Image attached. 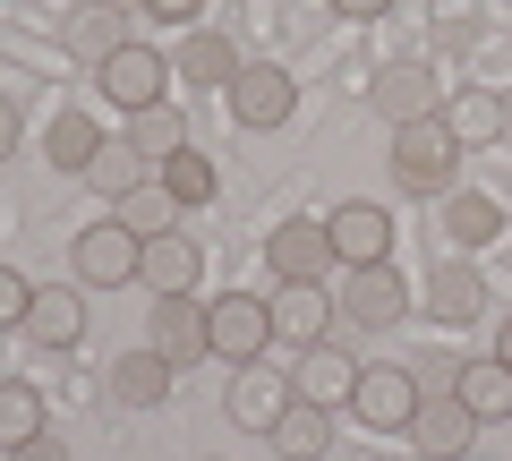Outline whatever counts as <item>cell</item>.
<instances>
[{
    "label": "cell",
    "instance_id": "cell-23",
    "mask_svg": "<svg viewBox=\"0 0 512 461\" xmlns=\"http://www.w3.org/2000/svg\"><path fill=\"white\" fill-rule=\"evenodd\" d=\"M94 154H103V129H94V111H52V129H43V163H52V171H77V180H86Z\"/></svg>",
    "mask_w": 512,
    "mask_h": 461
},
{
    "label": "cell",
    "instance_id": "cell-28",
    "mask_svg": "<svg viewBox=\"0 0 512 461\" xmlns=\"http://www.w3.org/2000/svg\"><path fill=\"white\" fill-rule=\"evenodd\" d=\"M120 43H128V35H120V9H103V0H86V9L69 18V52H77V60H94V69H103Z\"/></svg>",
    "mask_w": 512,
    "mask_h": 461
},
{
    "label": "cell",
    "instance_id": "cell-36",
    "mask_svg": "<svg viewBox=\"0 0 512 461\" xmlns=\"http://www.w3.org/2000/svg\"><path fill=\"white\" fill-rule=\"evenodd\" d=\"M333 9H342V18H359V26H376L384 9H393V0H333Z\"/></svg>",
    "mask_w": 512,
    "mask_h": 461
},
{
    "label": "cell",
    "instance_id": "cell-8",
    "mask_svg": "<svg viewBox=\"0 0 512 461\" xmlns=\"http://www.w3.org/2000/svg\"><path fill=\"white\" fill-rule=\"evenodd\" d=\"M436 205H444V214H436L444 257H478V248L504 240V205H495V197H470V188H453V197H436Z\"/></svg>",
    "mask_w": 512,
    "mask_h": 461
},
{
    "label": "cell",
    "instance_id": "cell-13",
    "mask_svg": "<svg viewBox=\"0 0 512 461\" xmlns=\"http://www.w3.org/2000/svg\"><path fill=\"white\" fill-rule=\"evenodd\" d=\"M402 436L419 444L427 461H453V453H470V444H478V419H470V402H461V393H444V402H419V410H410Z\"/></svg>",
    "mask_w": 512,
    "mask_h": 461
},
{
    "label": "cell",
    "instance_id": "cell-19",
    "mask_svg": "<svg viewBox=\"0 0 512 461\" xmlns=\"http://www.w3.org/2000/svg\"><path fill=\"white\" fill-rule=\"evenodd\" d=\"M291 385L308 393V402L342 410V402H350V385H359V359L333 351V342H308V351H299V376H291Z\"/></svg>",
    "mask_w": 512,
    "mask_h": 461
},
{
    "label": "cell",
    "instance_id": "cell-32",
    "mask_svg": "<svg viewBox=\"0 0 512 461\" xmlns=\"http://www.w3.org/2000/svg\"><path fill=\"white\" fill-rule=\"evenodd\" d=\"M26 308H35V282L0 265V333H26Z\"/></svg>",
    "mask_w": 512,
    "mask_h": 461
},
{
    "label": "cell",
    "instance_id": "cell-31",
    "mask_svg": "<svg viewBox=\"0 0 512 461\" xmlns=\"http://www.w3.org/2000/svg\"><path fill=\"white\" fill-rule=\"evenodd\" d=\"M26 436H43V393L35 385H0V444L18 453Z\"/></svg>",
    "mask_w": 512,
    "mask_h": 461
},
{
    "label": "cell",
    "instance_id": "cell-1",
    "mask_svg": "<svg viewBox=\"0 0 512 461\" xmlns=\"http://www.w3.org/2000/svg\"><path fill=\"white\" fill-rule=\"evenodd\" d=\"M453 171H461V137L444 129V111L393 129V180H402L410 197H453Z\"/></svg>",
    "mask_w": 512,
    "mask_h": 461
},
{
    "label": "cell",
    "instance_id": "cell-25",
    "mask_svg": "<svg viewBox=\"0 0 512 461\" xmlns=\"http://www.w3.org/2000/svg\"><path fill=\"white\" fill-rule=\"evenodd\" d=\"M444 129H453L461 146H495V137H504V94H487V86L444 94Z\"/></svg>",
    "mask_w": 512,
    "mask_h": 461
},
{
    "label": "cell",
    "instance_id": "cell-17",
    "mask_svg": "<svg viewBox=\"0 0 512 461\" xmlns=\"http://www.w3.org/2000/svg\"><path fill=\"white\" fill-rule=\"evenodd\" d=\"M197 274H205V257H197V240H180V231H163V240H146V291L154 299H188L197 291Z\"/></svg>",
    "mask_w": 512,
    "mask_h": 461
},
{
    "label": "cell",
    "instance_id": "cell-15",
    "mask_svg": "<svg viewBox=\"0 0 512 461\" xmlns=\"http://www.w3.org/2000/svg\"><path fill=\"white\" fill-rule=\"evenodd\" d=\"M26 333H35L43 351H77V342H86V291H69V282H35Z\"/></svg>",
    "mask_w": 512,
    "mask_h": 461
},
{
    "label": "cell",
    "instance_id": "cell-33",
    "mask_svg": "<svg viewBox=\"0 0 512 461\" xmlns=\"http://www.w3.org/2000/svg\"><path fill=\"white\" fill-rule=\"evenodd\" d=\"M197 9L205 0H146V18H163V26H197Z\"/></svg>",
    "mask_w": 512,
    "mask_h": 461
},
{
    "label": "cell",
    "instance_id": "cell-18",
    "mask_svg": "<svg viewBox=\"0 0 512 461\" xmlns=\"http://www.w3.org/2000/svg\"><path fill=\"white\" fill-rule=\"evenodd\" d=\"M325 325H333V299H325V282H282L274 291V333L282 342H325Z\"/></svg>",
    "mask_w": 512,
    "mask_h": 461
},
{
    "label": "cell",
    "instance_id": "cell-38",
    "mask_svg": "<svg viewBox=\"0 0 512 461\" xmlns=\"http://www.w3.org/2000/svg\"><path fill=\"white\" fill-rule=\"evenodd\" d=\"M103 9H120V18H128V9H146V0H103Z\"/></svg>",
    "mask_w": 512,
    "mask_h": 461
},
{
    "label": "cell",
    "instance_id": "cell-11",
    "mask_svg": "<svg viewBox=\"0 0 512 461\" xmlns=\"http://www.w3.org/2000/svg\"><path fill=\"white\" fill-rule=\"evenodd\" d=\"M265 265H274V282H325L342 257H333L325 222H282L274 240H265Z\"/></svg>",
    "mask_w": 512,
    "mask_h": 461
},
{
    "label": "cell",
    "instance_id": "cell-2",
    "mask_svg": "<svg viewBox=\"0 0 512 461\" xmlns=\"http://www.w3.org/2000/svg\"><path fill=\"white\" fill-rule=\"evenodd\" d=\"M205 342H214V359H231V368H256L265 342H274V299H256V291L205 299Z\"/></svg>",
    "mask_w": 512,
    "mask_h": 461
},
{
    "label": "cell",
    "instance_id": "cell-6",
    "mask_svg": "<svg viewBox=\"0 0 512 461\" xmlns=\"http://www.w3.org/2000/svg\"><path fill=\"white\" fill-rule=\"evenodd\" d=\"M367 94H376V120H393V129H410V120H436V111H444V77L427 69V60H384Z\"/></svg>",
    "mask_w": 512,
    "mask_h": 461
},
{
    "label": "cell",
    "instance_id": "cell-21",
    "mask_svg": "<svg viewBox=\"0 0 512 461\" xmlns=\"http://www.w3.org/2000/svg\"><path fill=\"white\" fill-rule=\"evenodd\" d=\"M427 308L444 316V325H470L478 308H487V282H478L470 257H436V282H427Z\"/></svg>",
    "mask_w": 512,
    "mask_h": 461
},
{
    "label": "cell",
    "instance_id": "cell-4",
    "mask_svg": "<svg viewBox=\"0 0 512 461\" xmlns=\"http://www.w3.org/2000/svg\"><path fill=\"white\" fill-rule=\"evenodd\" d=\"M103 103H120V111H154V103H171V60L154 52V43H120V52L103 60Z\"/></svg>",
    "mask_w": 512,
    "mask_h": 461
},
{
    "label": "cell",
    "instance_id": "cell-24",
    "mask_svg": "<svg viewBox=\"0 0 512 461\" xmlns=\"http://www.w3.org/2000/svg\"><path fill=\"white\" fill-rule=\"evenodd\" d=\"M453 393L470 402V419H512V368L504 359H470V368H453Z\"/></svg>",
    "mask_w": 512,
    "mask_h": 461
},
{
    "label": "cell",
    "instance_id": "cell-14",
    "mask_svg": "<svg viewBox=\"0 0 512 461\" xmlns=\"http://www.w3.org/2000/svg\"><path fill=\"white\" fill-rule=\"evenodd\" d=\"M146 342L171 359V368H197L214 342H205V299H154V325H146Z\"/></svg>",
    "mask_w": 512,
    "mask_h": 461
},
{
    "label": "cell",
    "instance_id": "cell-3",
    "mask_svg": "<svg viewBox=\"0 0 512 461\" xmlns=\"http://www.w3.org/2000/svg\"><path fill=\"white\" fill-rule=\"evenodd\" d=\"M137 274H146V240H137L120 214H103L94 231H77V282H86V291H120V282H137Z\"/></svg>",
    "mask_w": 512,
    "mask_h": 461
},
{
    "label": "cell",
    "instance_id": "cell-7",
    "mask_svg": "<svg viewBox=\"0 0 512 461\" xmlns=\"http://www.w3.org/2000/svg\"><path fill=\"white\" fill-rule=\"evenodd\" d=\"M342 316L367 325V333L402 325V316H410V282L393 274V265H342Z\"/></svg>",
    "mask_w": 512,
    "mask_h": 461
},
{
    "label": "cell",
    "instance_id": "cell-34",
    "mask_svg": "<svg viewBox=\"0 0 512 461\" xmlns=\"http://www.w3.org/2000/svg\"><path fill=\"white\" fill-rule=\"evenodd\" d=\"M18 137H26V120H18V103H9V94H0V163H9V154H18Z\"/></svg>",
    "mask_w": 512,
    "mask_h": 461
},
{
    "label": "cell",
    "instance_id": "cell-9",
    "mask_svg": "<svg viewBox=\"0 0 512 461\" xmlns=\"http://www.w3.org/2000/svg\"><path fill=\"white\" fill-rule=\"evenodd\" d=\"M325 231H333V257L342 265H393V214L384 205H333L325 214Z\"/></svg>",
    "mask_w": 512,
    "mask_h": 461
},
{
    "label": "cell",
    "instance_id": "cell-37",
    "mask_svg": "<svg viewBox=\"0 0 512 461\" xmlns=\"http://www.w3.org/2000/svg\"><path fill=\"white\" fill-rule=\"evenodd\" d=\"M495 359H504V368H512V316H504V333H495Z\"/></svg>",
    "mask_w": 512,
    "mask_h": 461
},
{
    "label": "cell",
    "instance_id": "cell-26",
    "mask_svg": "<svg viewBox=\"0 0 512 461\" xmlns=\"http://www.w3.org/2000/svg\"><path fill=\"white\" fill-rule=\"evenodd\" d=\"M128 146L146 154L154 171H163L171 154L188 146V120H180V103H154V111H128Z\"/></svg>",
    "mask_w": 512,
    "mask_h": 461
},
{
    "label": "cell",
    "instance_id": "cell-16",
    "mask_svg": "<svg viewBox=\"0 0 512 461\" xmlns=\"http://www.w3.org/2000/svg\"><path fill=\"white\" fill-rule=\"evenodd\" d=\"M171 385H180V368H171L163 351H120L111 359V402H128V410H154V402H171Z\"/></svg>",
    "mask_w": 512,
    "mask_h": 461
},
{
    "label": "cell",
    "instance_id": "cell-29",
    "mask_svg": "<svg viewBox=\"0 0 512 461\" xmlns=\"http://www.w3.org/2000/svg\"><path fill=\"white\" fill-rule=\"evenodd\" d=\"M154 180L171 188V205H214V188H222V180H214V163H205L197 146H180L163 171H154Z\"/></svg>",
    "mask_w": 512,
    "mask_h": 461
},
{
    "label": "cell",
    "instance_id": "cell-20",
    "mask_svg": "<svg viewBox=\"0 0 512 461\" xmlns=\"http://www.w3.org/2000/svg\"><path fill=\"white\" fill-rule=\"evenodd\" d=\"M265 444H274L282 461H316V453H325V444H333V410H325V402H308V393H299V402L282 410L274 427H265Z\"/></svg>",
    "mask_w": 512,
    "mask_h": 461
},
{
    "label": "cell",
    "instance_id": "cell-5",
    "mask_svg": "<svg viewBox=\"0 0 512 461\" xmlns=\"http://www.w3.org/2000/svg\"><path fill=\"white\" fill-rule=\"evenodd\" d=\"M222 103H231L239 129H282L291 103H299V86H291V69H274V60H239V77L222 86Z\"/></svg>",
    "mask_w": 512,
    "mask_h": 461
},
{
    "label": "cell",
    "instance_id": "cell-22",
    "mask_svg": "<svg viewBox=\"0 0 512 461\" xmlns=\"http://www.w3.org/2000/svg\"><path fill=\"white\" fill-rule=\"evenodd\" d=\"M171 69H180L188 86H214V94H222V86L239 77V43L222 35V26H197V35L180 43V60H171Z\"/></svg>",
    "mask_w": 512,
    "mask_h": 461
},
{
    "label": "cell",
    "instance_id": "cell-10",
    "mask_svg": "<svg viewBox=\"0 0 512 461\" xmlns=\"http://www.w3.org/2000/svg\"><path fill=\"white\" fill-rule=\"evenodd\" d=\"M291 402H299V385L274 376V368H239L231 385H222V410H231V427H248V436H265Z\"/></svg>",
    "mask_w": 512,
    "mask_h": 461
},
{
    "label": "cell",
    "instance_id": "cell-35",
    "mask_svg": "<svg viewBox=\"0 0 512 461\" xmlns=\"http://www.w3.org/2000/svg\"><path fill=\"white\" fill-rule=\"evenodd\" d=\"M9 461H69V444H60V436H26Z\"/></svg>",
    "mask_w": 512,
    "mask_h": 461
},
{
    "label": "cell",
    "instance_id": "cell-30",
    "mask_svg": "<svg viewBox=\"0 0 512 461\" xmlns=\"http://www.w3.org/2000/svg\"><path fill=\"white\" fill-rule=\"evenodd\" d=\"M111 214H120L128 231H137V240H163V231H171V214H180V205H171V188H163V180H146V188H128V197L111 205Z\"/></svg>",
    "mask_w": 512,
    "mask_h": 461
},
{
    "label": "cell",
    "instance_id": "cell-27",
    "mask_svg": "<svg viewBox=\"0 0 512 461\" xmlns=\"http://www.w3.org/2000/svg\"><path fill=\"white\" fill-rule=\"evenodd\" d=\"M86 180L103 188L111 205H120L128 188H146V180H154V163H146V154H137V146H128V137H120V146H111V137H103V154H94V163H86Z\"/></svg>",
    "mask_w": 512,
    "mask_h": 461
},
{
    "label": "cell",
    "instance_id": "cell-12",
    "mask_svg": "<svg viewBox=\"0 0 512 461\" xmlns=\"http://www.w3.org/2000/svg\"><path fill=\"white\" fill-rule=\"evenodd\" d=\"M419 376L410 368H359V385H350V410H359L367 427H410V410H419Z\"/></svg>",
    "mask_w": 512,
    "mask_h": 461
}]
</instances>
